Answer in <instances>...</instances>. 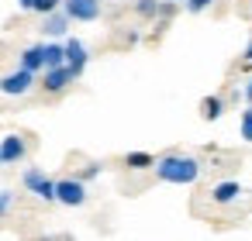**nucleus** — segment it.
Returning <instances> with one entry per match:
<instances>
[{
  "label": "nucleus",
  "mask_w": 252,
  "mask_h": 241,
  "mask_svg": "<svg viewBox=\"0 0 252 241\" xmlns=\"http://www.w3.org/2000/svg\"><path fill=\"white\" fill-rule=\"evenodd\" d=\"M245 100H249V107H252V80L245 83Z\"/></svg>",
  "instance_id": "nucleus-24"
},
{
  "label": "nucleus",
  "mask_w": 252,
  "mask_h": 241,
  "mask_svg": "<svg viewBox=\"0 0 252 241\" xmlns=\"http://www.w3.org/2000/svg\"><path fill=\"white\" fill-rule=\"evenodd\" d=\"M242 62H252V38H249V45H245V52H242Z\"/></svg>",
  "instance_id": "nucleus-22"
},
{
  "label": "nucleus",
  "mask_w": 252,
  "mask_h": 241,
  "mask_svg": "<svg viewBox=\"0 0 252 241\" xmlns=\"http://www.w3.org/2000/svg\"><path fill=\"white\" fill-rule=\"evenodd\" d=\"M56 11H63V0H35V14L49 18V14H56Z\"/></svg>",
  "instance_id": "nucleus-16"
},
{
  "label": "nucleus",
  "mask_w": 252,
  "mask_h": 241,
  "mask_svg": "<svg viewBox=\"0 0 252 241\" xmlns=\"http://www.w3.org/2000/svg\"><path fill=\"white\" fill-rule=\"evenodd\" d=\"M97 176H100V162H90V165L80 172V179H83V183H90V179H97Z\"/></svg>",
  "instance_id": "nucleus-20"
},
{
  "label": "nucleus",
  "mask_w": 252,
  "mask_h": 241,
  "mask_svg": "<svg viewBox=\"0 0 252 241\" xmlns=\"http://www.w3.org/2000/svg\"><path fill=\"white\" fill-rule=\"evenodd\" d=\"M35 86H38V76L25 73V69H14L7 76H0V97H28Z\"/></svg>",
  "instance_id": "nucleus-4"
},
{
  "label": "nucleus",
  "mask_w": 252,
  "mask_h": 241,
  "mask_svg": "<svg viewBox=\"0 0 252 241\" xmlns=\"http://www.w3.org/2000/svg\"><path fill=\"white\" fill-rule=\"evenodd\" d=\"M45 69H63L66 66V42H45Z\"/></svg>",
  "instance_id": "nucleus-12"
},
{
  "label": "nucleus",
  "mask_w": 252,
  "mask_h": 241,
  "mask_svg": "<svg viewBox=\"0 0 252 241\" xmlns=\"http://www.w3.org/2000/svg\"><path fill=\"white\" fill-rule=\"evenodd\" d=\"M73 80H76V76H73V73H69V69L63 66V69H45V73H42V83H38V86H42L45 93H63V90H66V86H69Z\"/></svg>",
  "instance_id": "nucleus-9"
},
{
  "label": "nucleus",
  "mask_w": 252,
  "mask_h": 241,
  "mask_svg": "<svg viewBox=\"0 0 252 241\" xmlns=\"http://www.w3.org/2000/svg\"><path fill=\"white\" fill-rule=\"evenodd\" d=\"M69 25H73V21H69L63 11H56V14L42 18V35H45V38H52V42H59V38L69 31Z\"/></svg>",
  "instance_id": "nucleus-11"
},
{
  "label": "nucleus",
  "mask_w": 252,
  "mask_h": 241,
  "mask_svg": "<svg viewBox=\"0 0 252 241\" xmlns=\"http://www.w3.org/2000/svg\"><path fill=\"white\" fill-rule=\"evenodd\" d=\"M166 4H187V0H166Z\"/></svg>",
  "instance_id": "nucleus-25"
},
{
  "label": "nucleus",
  "mask_w": 252,
  "mask_h": 241,
  "mask_svg": "<svg viewBox=\"0 0 252 241\" xmlns=\"http://www.w3.org/2000/svg\"><path fill=\"white\" fill-rule=\"evenodd\" d=\"M176 14V4H166V0H162V7H159V21H169Z\"/></svg>",
  "instance_id": "nucleus-21"
},
{
  "label": "nucleus",
  "mask_w": 252,
  "mask_h": 241,
  "mask_svg": "<svg viewBox=\"0 0 252 241\" xmlns=\"http://www.w3.org/2000/svg\"><path fill=\"white\" fill-rule=\"evenodd\" d=\"M25 155H28L25 134H7V138H0V159H4V165H18V162H25Z\"/></svg>",
  "instance_id": "nucleus-7"
},
{
  "label": "nucleus",
  "mask_w": 252,
  "mask_h": 241,
  "mask_svg": "<svg viewBox=\"0 0 252 241\" xmlns=\"http://www.w3.org/2000/svg\"><path fill=\"white\" fill-rule=\"evenodd\" d=\"M21 186H25L32 196H38V200H45V203H56V179L45 176V169L28 165V169L21 172Z\"/></svg>",
  "instance_id": "nucleus-2"
},
{
  "label": "nucleus",
  "mask_w": 252,
  "mask_h": 241,
  "mask_svg": "<svg viewBox=\"0 0 252 241\" xmlns=\"http://www.w3.org/2000/svg\"><path fill=\"white\" fill-rule=\"evenodd\" d=\"M18 69H25V73H45V49L42 45H28L25 52H21V59H18Z\"/></svg>",
  "instance_id": "nucleus-10"
},
{
  "label": "nucleus",
  "mask_w": 252,
  "mask_h": 241,
  "mask_svg": "<svg viewBox=\"0 0 252 241\" xmlns=\"http://www.w3.org/2000/svg\"><path fill=\"white\" fill-rule=\"evenodd\" d=\"M204 165L197 155H183V152H166L156 159V179L169 183V186H193L200 179Z\"/></svg>",
  "instance_id": "nucleus-1"
},
{
  "label": "nucleus",
  "mask_w": 252,
  "mask_h": 241,
  "mask_svg": "<svg viewBox=\"0 0 252 241\" xmlns=\"http://www.w3.org/2000/svg\"><path fill=\"white\" fill-rule=\"evenodd\" d=\"M11 207H14V193L11 189H0V220L11 214Z\"/></svg>",
  "instance_id": "nucleus-18"
},
{
  "label": "nucleus",
  "mask_w": 252,
  "mask_h": 241,
  "mask_svg": "<svg viewBox=\"0 0 252 241\" xmlns=\"http://www.w3.org/2000/svg\"><path fill=\"white\" fill-rule=\"evenodd\" d=\"M0 165H4V159H0Z\"/></svg>",
  "instance_id": "nucleus-27"
},
{
  "label": "nucleus",
  "mask_w": 252,
  "mask_h": 241,
  "mask_svg": "<svg viewBox=\"0 0 252 241\" xmlns=\"http://www.w3.org/2000/svg\"><path fill=\"white\" fill-rule=\"evenodd\" d=\"M221 114H224V100L221 97H204L200 100V117L204 121H218Z\"/></svg>",
  "instance_id": "nucleus-14"
},
{
  "label": "nucleus",
  "mask_w": 252,
  "mask_h": 241,
  "mask_svg": "<svg viewBox=\"0 0 252 241\" xmlns=\"http://www.w3.org/2000/svg\"><path fill=\"white\" fill-rule=\"evenodd\" d=\"M211 4H214V0H187V4H183V7H187L190 14H200V11H207Z\"/></svg>",
  "instance_id": "nucleus-19"
},
{
  "label": "nucleus",
  "mask_w": 252,
  "mask_h": 241,
  "mask_svg": "<svg viewBox=\"0 0 252 241\" xmlns=\"http://www.w3.org/2000/svg\"><path fill=\"white\" fill-rule=\"evenodd\" d=\"M87 183L80 179V176H63V179H56V203H63V207H83L87 203Z\"/></svg>",
  "instance_id": "nucleus-3"
},
{
  "label": "nucleus",
  "mask_w": 252,
  "mask_h": 241,
  "mask_svg": "<svg viewBox=\"0 0 252 241\" xmlns=\"http://www.w3.org/2000/svg\"><path fill=\"white\" fill-rule=\"evenodd\" d=\"M63 14L69 21H80V25H90L100 18V0H63Z\"/></svg>",
  "instance_id": "nucleus-5"
},
{
  "label": "nucleus",
  "mask_w": 252,
  "mask_h": 241,
  "mask_svg": "<svg viewBox=\"0 0 252 241\" xmlns=\"http://www.w3.org/2000/svg\"><path fill=\"white\" fill-rule=\"evenodd\" d=\"M38 241H59V238H38Z\"/></svg>",
  "instance_id": "nucleus-26"
},
{
  "label": "nucleus",
  "mask_w": 252,
  "mask_h": 241,
  "mask_svg": "<svg viewBox=\"0 0 252 241\" xmlns=\"http://www.w3.org/2000/svg\"><path fill=\"white\" fill-rule=\"evenodd\" d=\"M159 7H162V0H135V14L138 18H149V21L159 18Z\"/></svg>",
  "instance_id": "nucleus-15"
},
{
  "label": "nucleus",
  "mask_w": 252,
  "mask_h": 241,
  "mask_svg": "<svg viewBox=\"0 0 252 241\" xmlns=\"http://www.w3.org/2000/svg\"><path fill=\"white\" fill-rule=\"evenodd\" d=\"M125 165L131 172H145V169H156V155H149V152H128L125 155Z\"/></svg>",
  "instance_id": "nucleus-13"
},
{
  "label": "nucleus",
  "mask_w": 252,
  "mask_h": 241,
  "mask_svg": "<svg viewBox=\"0 0 252 241\" xmlns=\"http://www.w3.org/2000/svg\"><path fill=\"white\" fill-rule=\"evenodd\" d=\"M87 62H90V49H87L80 38H66V69L80 80L83 69H87Z\"/></svg>",
  "instance_id": "nucleus-6"
},
{
  "label": "nucleus",
  "mask_w": 252,
  "mask_h": 241,
  "mask_svg": "<svg viewBox=\"0 0 252 241\" xmlns=\"http://www.w3.org/2000/svg\"><path fill=\"white\" fill-rule=\"evenodd\" d=\"M242 193H245V189H242V183H238V179H221V183H214V186L207 189L211 203H218V207H228V203H235Z\"/></svg>",
  "instance_id": "nucleus-8"
},
{
  "label": "nucleus",
  "mask_w": 252,
  "mask_h": 241,
  "mask_svg": "<svg viewBox=\"0 0 252 241\" xmlns=\"http://www.w3.org/2000/svg\"><path fill=\"white\" fill-rule=\"evenodd\" d=\"M238 131H242V138L252 145V107L249 110H242V121H238Z\"/></svg>",
  "instance_id": "nucleus-17"
},
{
  "label": "nucleus",
  "mask_w": 252,
  "mask_h": 241,
  "mask_svg": "<svg viewBox=\"0 0 252 241\" xmlns=\"http://www.w3.org/2000/svg\"><path fill=\"white\" fill-rule=\"evenodd\" d=\"M18 7L21 11H35V0H18Z\"/></svg>",
  "instance_id": "nucleus-23"
}]
</instances>
